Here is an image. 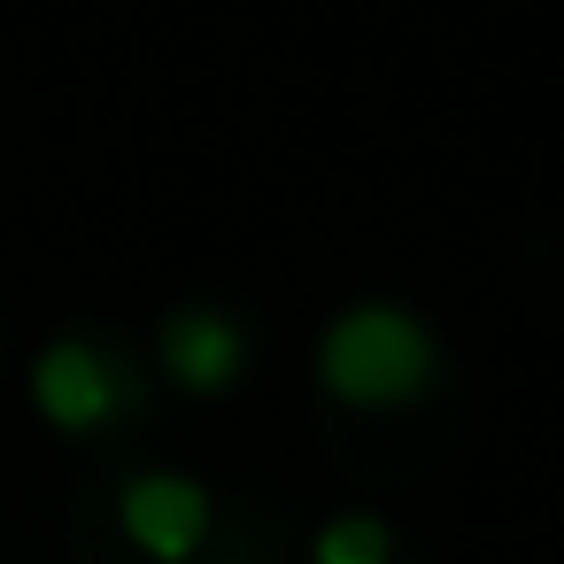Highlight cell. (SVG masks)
Segmentation results:
<instances>
[{
	"mask_svg": "<svg viewBox=\"0 0 564 564\" xmlns=\"http://www.w3.org/2000/svg\"><path fill=\"white\" fill-rule=\"evenodd\" d=\"M433 371H441L433 333L402 302H356L317 340V379L348 410H402L433 387Z\"/></svg>",
	"mask_w": 564,
	"mask_h": 564,
	"instance_id": "6da1fadb",
	"label": "cell"
},
{
	"mask_svg": "<svg viewBox=\"0 0 564 564\" xmlns=\"http://www.w3.org/2000/svg\"><path fill=\"white\" fill-rule=\"evenodd\" d=\"M209 487L186 471H132L117 487V525L148 564H186L209 541Z\"/></svg>",
	"mask_w": 564,
	"mask_h": 564,
	"instance_id": "7a4b0ae2",
	"label": "cell"
},
{
	"mask_svg": "<svg viewBox=\"0 0 564 564\" xmlns=\"http://www.w3.org/2000/svg\"><path fill=\"white\" fill-rule=\"evenodd\" d=\"M32 402L47 425L63 433H101L117 410H124V379H117V356L94 348V340H47L40 364H32Z\"/></svg>",
	"mask_w": 564,
	"mask_h": 564,
	"instance_id": "3957f363",
	"label": "cell"
},
{
	"mask_svg": "<svg viewBox=\"0 0 564 564\" xmlns=\"http://www.w3.org/2000/svg\"><path fill=\"white\" fill-rule=\"evenodd\" d=\"M155 356H163V371L186 394H225L248 371V340H240V325L225 310H178V317H163Z\"/></svg>",
	"mask_w": 564,
	"mask_h": 564,
	"instance_id": "277c9868",
	"label": "cell"
},
{
	"mask_svg": "<svg viewBox=\"0 0 564 564\" xmlns=\"http://www.w3.org/2000/svg\"><path fill=\"white\" fill-rule=\"evenodd\" d=\"M310 564H394V533H387V518H371V510H348V518L317 525V541H310Z\"/></svg>",
	"mask_w": 564,
	"mask_h": 564,
	"instance_id": "5b68a950",
	"label": "cell"
}]
</instances>
